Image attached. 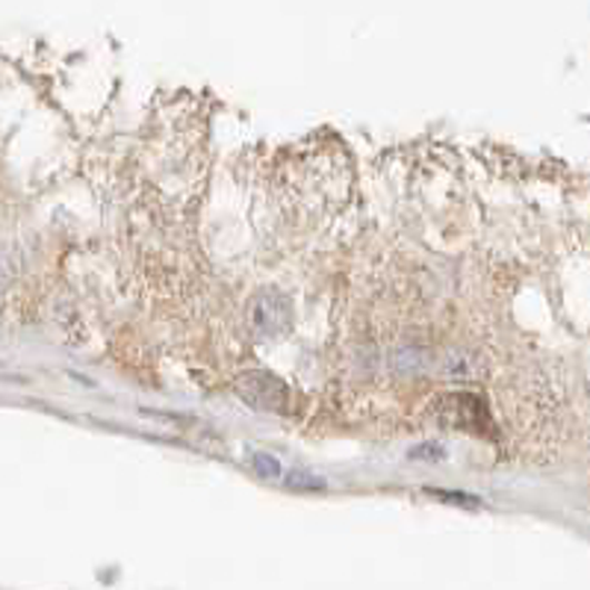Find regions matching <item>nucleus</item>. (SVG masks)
<instances>
[]
</instances>
